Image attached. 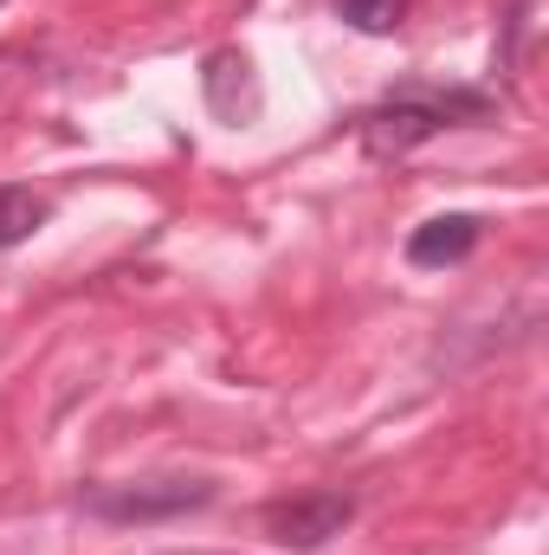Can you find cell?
Listing matches in <instances>:
<instances>
[{
	"label": "cell",
	"instance_id": "obj_1",
	"mask_svg": "<svg viewBox=\"0 0 549 555\" xmlns=\"http://www.w3.org/2000/svg\"><path fill=\"white\" fill-rule=\"evenodd\" d=\"M465 117H485L478 91H395L388 104H375L362 117V149L388 162V155H408V149H420L426 137H439Z\"/></svg>",
	"mask_w": 549,
	"mask_h": 555
},
{
	"label": "cell",
	"instance_id": "obj_2",
	"mask_svg": "<svg viewBox=\"0 0 549 555\" xmlns=\"http://www.w3.org/2000/svg\"><path fill=\"white\" fill-rule=\"evenodd\" d=\"M201 504H214L207 478H142V485H104L85 498V511L104 524H162V517H181Z\"/></svg>",
	"mask_w": 549,
	"mask_h": 555
},
{
	"label": "cell",
	"instance_id": "obj_3",
	"mask_svg": "<svg viewBox=\"0 0 549 555\" xmlns=\"http://www.w3.org/2000/svg\"><path fill=\"white\" fill-rule=\"evenodd\" d=\"M349 517H356V498L349 491H304V498H284L266 511V537H272L278 550H323L330 537H343L349 530Z\"/></svg>",
	"mask_w": 549,
	"mask_h": 555
},
{
	"label": "cell",
	"instance_id": "obj_4",
	"mask_svg": "<svg viewBox=\"0 0 549 555\" xmlns=\"http://www.w3.org/2000/svg\"><path fill=\"white\" fill-rule=\"evenodd\" d=\"M201 91H207V111L220 117V124H253L259 117V104H266V91H259V72H253V59L246 52H214L207 65H201Z\"/></svg>",
	"mask_w": 549,
	"mask_h": 555
},
{
	"label": "cell",
	"instance_id": "obj_5",
	"mask_svg": "<svg viewBox=\"0 0 549 555\" xmlns=\"http://www.w3.org/2000/svg\"><path fill=\"white\" fill-rule=\"evenodd\" d=\"M478 233H485V227H478L472 214H439V220H426V227L408 233V266H420V272L459 266V259L478 253Z\"/></svg>",
	"mask_w": 549,
	"mask_h": 555
},
{
	"label": "cell",
	"instance_id": "obj_6",
	"mask_svg": "<svg viewBox=\"0 0 549 555\" xmlns=\"http://www.w3.org/2000/svg\"><path fill=\"white\" fill-rule=\"evenodd\" d=\"M46 201L33 194V188H0V253H13V246H26L39 227H46Z\"/></svg>",
	"mask_w": 549,
	"mask_h": 555
},
{
	"label": "cell",
	"instance_id": "obj_7",
	"mask_svg": "<svg viewBox=\"0 0 549 555\" xmlns=\"http://www.w3.org/2000/svg\"><path fill=\"white\" fill-rule=\"evenodd\" d=\"M401 13H408V0H343V20L356 33H395Z\"/></svg>",
	"mask_w": 549,
	"mask_h": 555
}]
</instances>
